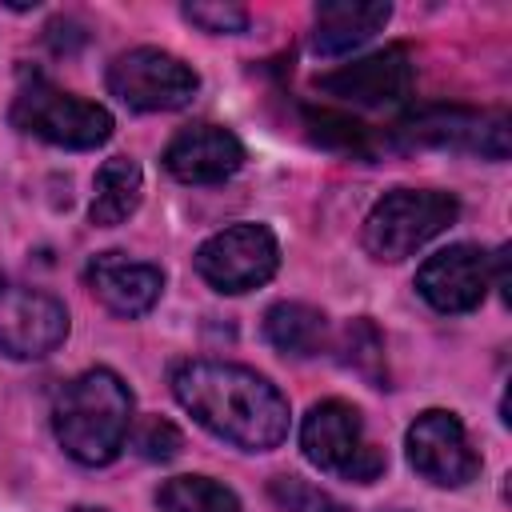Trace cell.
Wrapping results in <instances>:
<instances>
[{
  "label": "cell",
  "instance_id": "obj_1",
  "mask_svg": "<svg viewBox=\"0 0 512 512\" xmlns=\"http://www.w3.org/2000/svg\"><path fill=\"white\" fill-rule=\"evenodd\" d=\"M172 392L200 428L244 452L280 448L292 424L284 392L244 364L188 360L172 372Z\"/></svg>",
  "mask_w": 512,
  "mask_h": 512
},
{
  "label": "cell",
  "instance_id": "obj_2",
  "mask_svg": "<svg viewBox=\"0 0 512 512\" xmlns=\"http://www.w3.org/2000/svg\"><path fill=\"white\" fill-rule=\"evenodd\" d=\"M52 432L60 448L88 468L112 464L132 432V392L112 368L72 376L52 404Z\"/></svg>",
  "mask_w": 512,
  "mask_h": 512
},
{
  "label": "cell",
  "instance_id": "obj_3",
  "mask_svg": "<svg viewBox=\"0 0 512 512\" xmlns=\"http://www.w3.org/2000/svg\"><path fill=\"white\" fill-rule=\"evenodd\" d=\"M8 120L56 148H96L112 136V112L96 100H80L64 88H56L44 76H24V84L12 96Z\"/></svg>",
  "mask_w": 512,
  "mask_h": 512
},
{
  "label": "cell",
  "instance_id": "obj_4",
  "mask_svg": "<svg viewBox=\"0 0 512 512\" xmlns=\"http://www.w3.org/2000/svg\"><path fill=\"white\" fill-rule=\"evenodd\" d=\"M460 216L456 196L436 188H392L364 216V248L376 260H404Z\"/></svg>",
  "mask_w": 512,
  "mask_h": 512
},
{
  "label": "cell",
  "instance_id": "obj_5",
  "mask_svg": "<svg viewBox=\"0 0 512 512\" xmlns=\"http://www.w3.org/2000/svg\"><path fill=\"white\" fill-rule=\"evenodd\" d=\"M300 452L320 472L352 484H372L388 468V456L364 436V420L348 400H320L308 408L300 424Z\"/></svg>",
  "mask_w": 512,
  "mask_h": 512
},
{
  "label": "cell",
  "instance_id": "obj_6",
  "mask_svg": "<svg viewBox=\"0 0 512 512\" xmlns=\"http://www.w3.org/2000/svg\"><path fill=\"white\" fill-rule=\"evenodd\" d=\"M108 92L132 112H176L200 92V76L164 48H132L108 64Z\"/></svg>",
  "mask_w": 512,
  "mask_h": 512
},
{
  "label": "cell",
  "instance_id": "obj_7",
  "mask_svg": "<svg viewBox=\"0 0 512 512\" xmlns=\"http://www.w3.org/2000/svg\"><path fill=\"white\" fill-rule=\"evenodd\" d=\"M280 268V244L264 224H232L196 248V272L216 292L240 296L268 284Z\"/></svg>",
  "mask_w": 512,
  "mask_h": 512
},
{
  "label": "cell",
  "instance_id": "obj_8",
  "mask_svg": "<svg viewBox=\"0 0 512 512\" xmlns=\"http://www.w3.org/2000/svg\"><path fill=\"white\" fill-rule=\"evenodd\" d=\"M68 336V308L40 288L0 276V352L12 360H40Z\"/></svg>",
  "mask_w": 512,
  "mask_h": 512
},
{
  "label": "cell",
  "instance_id": "obj_9",
  "mask_svg": "<svg viewBox=\"0 0 512 512\" xmlns=\"http://www.w3.org/2000/svg\"><path fill=\"white\" fill-rule=\"evenodd\" d=\"M404 448H408V464L440 488H460L480 472V452L472 448L460 416L444 408L420 412L404 436Z\"/></svg>",
  "mask_w": 512,
  "mask_h": 512
},
{
  "label": "cell",
  "instance_id": "obj_10",
  "mask_svg": "<svg viewBox=\"0 0 512 512\" xmlns=\"http://www.w3.org/2000/svg\"><path fill=\"white\" fill-rule=\"evenodd\" d=\"M492 288V256L476 244H448L416 272V292L436 312H472Z\"/></svg>",
  "mask_w": 512,
  "mask_h": 512
},
{
  "label": "cell",
  "instance_id": "obj_11",
  "mask_svg": "<svg viewBox=\"0 0 512 512\" xmlns=\"http://www.w3.org/2000/svg\"><path fill=\"white\" fill-rule=\"evenodd\" d=\"M416 84V64L408 56V48L392 44V48H380L364 60H352L336 72H324L316 80V88L324 96H336L344 104H356V108H384V104H400Z\"/></svg>",
  "mask_w": 512,
  "mask_h": 512
},
{
  "label": "cell",
  "instance_id": "obj_12",
  "mask_svg": "<svg viewBox=\"0 0 512 512\" xmlns=\"http://www.w3.org/2000/svg\"><path fill=\"white\" fill-rule=\"evenodd\" d=\"M400 136L412 144L432 148H460L480 152L488 160L508 156V120L496 112H472V108H424L400 120Z\"/></svg>",
  "mask_w": 512,
  "mask_h": 512
},
{
  "label": "cell",
  "instance_id": "obj_13",
  "mask_svg": "<svg viewBox=\"0 0 512 512\" xmlns=\"http://www.w3.org/2000/svg\"><path fill=\"white\" fill-rule=\"evenodd\" d=\"M244 164V144L220 124H188L164 148V168L180 184H220Z\"/></svg>",
  "mask_w": 512,
  "mask_h": 512
},
{
  "label": "cell",
  "instance_id": "obj_14",
  "mask_svg": "<svg viewBox=\"0 0 512 512\" xmlns=\"http://www.w3.org/2000/svg\"><path fill=\"white\" fill-rule=\"evenodd\" d=\"M84 280H88V292L116 316L132 320V316H144L160 292H164V272L156 264H144V260H128L124 252H100L88 260L84 268Z\"/></svg>",
  "mask_w": 512,
  "mask_h": 512
},
{
  "label": "cell",
  "instance_id": "obj_15",
  "mask_svg": "<svg viewBox=\"0 0 512 512\" xmlns=\"http://www.w3.org/2000/svg\"><path fill=\"white\" fill-rule=\"evenodd\" d=\"M392 16L384 0H324L312 12V48L320 56H344L372 40Z\"/></svg>",
  "mask_w": 512,
  "mask_h": 512
},
{
  "label": "cell",
  "instance_id": "obj_16",
  "mask_svg": "<svg viewBox=\"0 0 512 512\" xmlns=\"http://www.w3.org/2000/svg\"><path fill=\"white\" fill-rule=\"evenodd\" d=\"M140 196H144V172H140V164L132 156H108L96 168L88 216H92L96 228H116V224H124L140 208Z\"/></svg>",
  "mask_w": 512,
  "mask_h": 512
},
{
  "label": "cell",
  "instance_id": "obj_17",
  "mask_svg": "<svg viewBox=\"0 0 512 512\" xmlns=\"http://www.w3.org/2000/svg\"><path fill=\"white\" fill-rule=\"evenodd\" d=\"M264 336L276 352L308 360L316 352H324L328 344V320L320 308L300 304V300H280L264 312Z\"/></svg>",
  "mask_w": 512,
  "mask_h": 512
},
{
  "label": "cell",
  "instance_id": "obj_18",
  "mask_svg": "<svg viewBox=\"0 0 512 512\" xmlns=\"http://www.w3.org/2000/svg\"><path fill=\"white\" fill-rule=\"evenodd\" d=\"M156 504L160 512H240L236 492L212 476H172L160 484Z\"/></svg>",
  "mask_w": 512,
  "mask_h": 512
},
{
  "label": "cell",
  "instance_id": "obj_19",
  "mask_svg": "<svg viewBox=\"0 0 512 512\" xmlns=\"http://www.w3.org/2000/svg\"><path fill=\"white\" fill-rule=\"evenodd\" d=\"M268 492H272V500H276L284 512H348L336 496H328L324 488L308 484L304 476H276V480L268 484Z\"/></svg>",
  "mask_w": 512,
  "mask_h": 512
},
{
  "label": "cell",
  "instance_id": "obj_20",
  "mask_svg": "<svg viewBox=\"0 0 512 512\" xmlns=\"http://www.w3.org/2000/svg\"><path fill=\"white\" fill-rule=\"evenodd\" d=\"M344 340H348V352H356V356H348V364L356 372H364L376 388H388L384 384V372H380V364H384V340H380V332L368 320H356V324H348Z\"/></svg>",
  "mask_w": 512,
  "mask_h": 512
},
{
  "label": "cell",
  "instance_id": "obj_21",
  "mask_svg": "<svg viewBox=\"0 0 512 512\" xmlns=\"http://www.w3.org/2000/svg\"><path fill=\"white\" fill-rule=\"evenodd\" d=\"M132 436V448L144 456V460H172L176 452H180V432H176V424H168L164 416H148V420H140L136 424V432H128Z\"/></svg>",
  "mask_w": 512,
  "mask_h": 512
},
{
  "label": "cell",
  "instance_id": "obj_22",
  "mask_svg": "<svg viewBox=\"0 0 512 512\" xmlns=\"http://www.w3.org/2000/svg\"><path fill=\"white\" fill-rule=\"evenodd\" d=\"M184 20H192L204 32H244L248 28V8L240 4H184Z\"/></svg>",
  "mask_w": 512,
  "mask_h": 512
},
{
  "label": "cell",
  "instance_id": "obj_23",
  "mask_svg": "<svg viewBox=\"0 0 512 512\" xmlns=\"http://www.w3.org/2000/svg\"><path fill=\"white\" fill-rule=\"evenodd\" d=\"M72 512H108V508H92V504H80V508H72Z\"/></svg>",
  "mask_w": 512,
  "mask_h": 512
}]
</instances>
